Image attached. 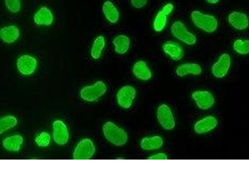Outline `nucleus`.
I'll list each match as a JSON object with an SVG mask.
<instances>
[{
    "instance_id": "9b49d317",
    "label": "nucleus",
    "mask_w": 249,
    "mask_h": 187,
    "mask_svg": "<svg viewBox=\"0 0 249 187\" xmlns=\"http://www.w3.org/2000/svg\"><path fill=\"white\" fill-rule=\"evenodd\" d=\"M69 132L65 124L59 120L53 123V138L55 143L63 146L68 143Z\"/></svg>"
},
{
    "instance_id": "6e6552de",
    "label": "nucleus",
    "mask_w": 249,
    "mask_h": 187,
    "mask_svg": "<svg viewBox=\"0 0 249 187\" xmlns=\"http://www.w3.org/2000/svg\"><path fill=\"white\" fill-rule=\"evenodd\" d=\"M136 96V90L132 86L124 87L117 93L118 104L124 109L130 108L132 105L133 100Z\"/></svg>"
},
{
    "instance_id": "9d476101",
    "label": "nucleus",
    "mask_w": 249,
    "mask_h": 187,
    "mask_svg": "<svg viewBox=\"0 0 249 187\" xmlns=\"http://www.w3.org/2000/svg\"><path fill=\"white\" fill-rule=\"evenodd\" d=\"M230 66V56L228 54L222 55L218 61L213 66V74L217 78L224 77L228 74Z\"/></svg>"
},
{
    "instance_id": "dca6fc26",
    "label": "nucleus",
    "mask_w": 249,
    "mask_h": 187,
    "mask_svg": "<svg viewBox=\"0 0 249 187\" xmlns=\"http://www.w3.org/2000/svg\"><path fill=\"white\" fill-rule=\"evenodd\" d=\"M102 12H103L104 17L109 23L115 24L119 21V11L114 3L110 0L104 2L103 6H102Z\"/></svg>"
},
{
    "instance_id": "a878e982",
    "label": "nucleus",
    "mask_w": 249,
    "mask_h": 187,
    "mask_svg": "<svg viewBox=\"0 0 249 187\" xmlns=\"http://www.w3.org/2000/svg\"><path fill=\"white\" fill-rule=\"evenodd\" d=\"M233 49L240 55H246L249 53V40L237 39L233 43Z\"/></svg>"
},
{
    "instance_id": "b1692460",
    "label": "nucleus",
    "mask_w": 249,
    "mask_h": 187,
    "mask_svg": "<svg viewBox=\"0 0 249 187\" xmlns=\"http://www.w3.org/2000/svg\"><path fill=\"white\" fill-rule=\"evenodd\" d=\"M17 123V118L12 115H7L1 118L0 120V133H3L9 129L14 128Z\"/></svg>"
},
{
    "instance_id": "aec40b11",
    "label": "nucleus",
    "mask_w": 249,
    "mask_h": 187,
    "mask_svg": "<svg viewBox=\"0 0 249 187\" xmlns=\"http://www.w3.org/2000/svg\"><path fill=\"white\" fill-rule=\"evenodd\" d=\"M202 73L201 67L196 63L181 64L177 69V74L180 77L188 75H199Z\"/></svg>"
},
{
    "instance_id": "f3484780",
    "label": "nucleus",
    "mask_w": 249,
    "mask_h": 187,
    "mask_svg": "<svg viewBox=\"0 0 249 187\" xmlns=\"http://www.w3.org/2000/svg\"><path fill=\"white\" fill-rule=\"evenodd\" d=\"M163 50L169 57L174 61L183 58V49L178 44L173 41L166 42L163 45Z\"/></svg>"
},
{
    "instance_id": "20e7f679",
    "label": "nucleus",
    "mask_w": 249,
    "mask_h": 187,
    "mask_svg": "<svg viewBox=\"0 0 249 187\" xmlns=\"http://www.w3.org/2000/svg\"><path fill=\"white\" fill-rule=\"evenodd\" d=\"M171 31L176 38L188 45H193L196 43V37L187 30L185 24L183 22L175 21L171 26Z\"/></svg>"
},
{
    "instance_id": "0eeeda50",
    "label": "nucleus",
    "mask_w": 249,
    "mask_h": 187,
    "mask_svg": "<svg viewBox=\"0 0 249 187\" xmlns=\"http://www.w3.org/2000/svg\"><path fill=\"white\" fill-rule=\"evenodd\" d=\"M37 62L35 57L30 55H23L17 61L19 72L24 75H30L36 70Z\"/></svg>"
},
{
    "instance_id": "f03ea898",
    "label": "nucleus",
    "mask_w": 249,
    "mask_h": 187,
    "mask_svg": "<svg viewBox=\"0 0 249 187\" xmlns=\"http://www.w3.org/2000/svg\"><path fill=\"white\" fill-rule=\"evenodd\" d=\"M191 17L196 26L207 33H213L217 30L218 22L214 16L194 11L191 13Z\"/></svg>"
},
{
    "instance_id": "39448f33",
    "label": "nucleus",
    "mask_w": 249,
    "mask_h": 187,
    "mask_svg": "<svg viewBox=\"0 0 249 187\" xmlns=\"http://www.w3.org/2000/svg\"><path fill=\"white\" fill-rule=\"evenodd\" d=\"M95 152V148L92 140L89 139L82 140L75 148L73 158L74 160L90 159Z\"/></svg>"
},
{
    "instance_id": "2f4dec72",
    "label": "nucleus",
    "mask_w": 249,
    "mask_h": 187,
    "mask_svg": "<svg viewBox=\"0 0 249 187\" xmlns=\"http://www.w3.org/2000/svg\"><path fill=\"white\" fill-rule=\"evenodd\" d=\"M206 1L211 4H216L219 0H206Z\"/></svg>"
},
{
    "instance_id": "f8f14e48",
    "label": "nucleus",
    "mask_w": 249,
    "mask_h": 187,
    "mask_svg": "<svg viewBox=\"0 0 249 187\" xmlns=\"http://www.w3.org/2000/svg\"><path fill=\"white\" fill-rule=\"evenodd\" d=\"M33 19L37 25L49 26L54 22V15L50 8L43 6L36 12Z\"/></svg>"
},
{
    "instance_id": "423d86ee",
    "label": "nucleus",
    "mask_w": 249,
    "mask_h": 187,
    "mask_svg": "<svg viewBox=\"0 0 249 187\" xmlns=\"http://www.w3.org/2000/svg\"><path fill=\"white\" fill-rule=\"evenodd\" d=\"M158 119L160 125L166 130H172L175 126V121L172 111L166 104H162L158 109Z\"/></svg>"
},
{
    "instance_id": "f257e3e1",
    "label": "nucleus",
    "mask_w": 249,
    "mask_h": 187,
    "mask_svg": "<svg viewBox=\"0 0 249 187\" xmlns=\"http://www.w3.org/2000/svg\"><path fill=\"white\" fill-rule=\"evenodd\" d=\"M103 132L107 140L115 146H122L127 142V133L112 122H107L104 125Z\"/></svg>"
},
{
    "instance_id": "a211bd4d",
    "label": "nucleus",
    "mask_w": 249,
    "mask_h": 187,
    "mask_svg": "<svg viewBox=\"0 0 249 187\" xmlns=\"http://www.w3.org/2000/svg\"><path fill=\"white\" fill-rule=\"evenodd\" d=\"M133 73L138 79L143 81H148L152 77V71L149 69L146 62L142 60L134 64Z\"/></svg>"
},
{
    "instance_id": "bb28decb",
    "label": "nucleus",
    "mask_w": 249,
    "mask_h": 187,
    "mask_svg": "<svg viewBox=\"0 0 249 187\" xmlns=\"http://www.w3.org/2000/svg\"><path fill=\"white\" fill-rule=\"evenodd\" d=\"M6 8L9 12L18 13L21 8V0H4Z\"/></svg>"
},
{
    "instance_id": "4468645a",
    "label": "nucleus",
    "mask_w": 249,
    "mask_h": 187,
    "mask_svg": "<svg viewBox=\"0 0 249 187\" xmlns=\"http://www.w3.org/2000/svg\"><path fill=\"white\" fill-rule=\"evenodd\" d=\"M20 37V30L16 25H10L2 28L0 30V37L3 42L12 44L17 41Z\"/></svg>"
},
{
    "instance_id": "393cba45",
    "label": "nucleus",
    "mask_w": 249,
    "mask_h": 187,
    "mask_svg": "<svg viewBox=\"0 0 249 187\" xmlns=\"http://www.w3.org/2000/svg\"><path fill=\"white\" fill-rule=\"evenodd\" d=\"M166 23H167V15L164 14L162 11H160L156 16L154 23H153V28L157 32H161L165 28Z\"/></svg>"
},
{
    "instance_id": "5701e85b",
    "label": "nucleus",
    "mask_w": 249,
    "mask_h": 187,
    "mask_svg": "<svg viewBox=\"0 0 249 187\" xmlns=\"http://www.w3.org/2000/svg\"><path fill=\"white\" fill-rule=\"evenodd\" d=\"M106 46V39L104 36L100 35L93 41L91 48V56L93 59H98L101 57L102 51Z\"/></svg>"
},
{
    "instance_id": "2eb2a0df",
    "label": "nucleus",
    "mask_w": 249,
    "mask_h": 187,
    "mask_svg": "<svg viewBox=\"0 0 249 187\" xmlns=\"http://www.w3.org/2000/svg\"><path fill=\"white\" fill-rule=\"evenodd\" d=\"M217 126V121L215 117L208 116L197 121L195 125V132L202 134L213 130Z\"/></svg>"
},
{
    "instance_id": "ddd939ff",
    "label": "nucleus",
    "mask_w": 249,
    "mask_h": 187,
    "mask_svg": "<svg viewBox=\"0 0 249 187\" xmlns=\"http://www.w3.org/2000/svg\"><path fill=\"white\" fill-rule=\"evenodd\" d=\"M229 23L237 30H244L248 28L249 21L245 13L234 12L231 13L228 17Z\"/></svg>"
},
{
    "instance_id": "4be33fe9",
    "label": "nucleus",
    "mask_w": 249,
    "mask_h": 187,
    "mask_svg": "<svg viewBox=\"0 0 249 187\" xmlns=\"http://www.w3.org/2000/svg\"><path fill=\"white\" fill-rule=\"evenodd\" d=\"M23 142V139L21 135H15L4 139L3 146L6 150L17 152L21 148Z\"/></svg>"
},
{
    "instance_id": "7c9ffc66",
    "label": "nucleus",
    "mask_w": 249,
    "mask_h": 187,
    "mask_svg": "<svg viewBox=\"0 0 249 187\" xmlns=\"http://www.w3.org/2000/svg\"><path fill=\"white\" fill-rule=\"evenodd\" d=\"M167 155L164 154L163 153H158L152 156V157H149L148 160H167Z\"/></svg>"
},
{
    "instance_id": "7ed1b4c3",
    "label": "nucleus",
    "mask_w": 249,
    "mask_h": 187,
    "mask_svg": "<svg viewBox=\"0 0 249 187\" xmlns=\"http://www.w3.org/2000/svg\"><path fill=\"white\" fill-rule=\"evenodd\" d=\"M107 86L103 81H97L92 86L84 87L81 91V97L84 101H97L106 93Z\"/></svg>"
},
{
    "instance_id": "412c9836",
    "label": "nucleus",
    "mask_w": 249,
    "mask_h": 187,
    "mask_svg": "<svg viewBox=\"0 0 249 187\" xmlns=\"http://www.w3.org/2000/svg\"><path fill=\"white\" fill-rule=\"evenodd\" d=\"M163 140L160 136L145 137L142 139L141 148L145 150H157L163 146Z\"/></svg>"
},
{
    "instance_id": "6ab92c4d",
    "label": "nucleus",
    "mask_w": 249,
    "mask_h": 187,
    "mask_svg": "<svg viewBox=\"0 0 249 187\" xmlns=\"http://www.w3.org/2000/svg\"><path fill=\"white\" fill-rule=\"evenodd\" d=\"M115 52L119 55L125 54L130 48V39L127 36L120 35L115 37L113 40Z\"/></svg>"
},
{
    "instance_id": "c756f323",
    "label": "nucleus",
    "mask_w": 249,
    "mask_h": 187,
    "mask_svg": "<svg viewBox=\"0 0 249 187\" xmlns=\"http://www.w3.org/2000/svg\"><path fill=\"white\" fill-rule=\"evenodd\" d=\"M173 9H174V6H173L172 3H170L165 4V5L163 6V8H162L161 11L164 14L168 16L173 12Z\"/></svg>"
},
{
    "instance_id": "cd10ccee",
    "label": "nucleus",
    "mask_w": 249,
    "mask_h": 187,
    "mask_svg": "<svg viewBox=\"0 0 249 187\" xmlns=\"http://www.w3.org/2000/svg\"><path fill=\"white\" fill-rule=\"evenodd\" d=\"M35 141L40 147H47L50 144L51 137L49 133L43 132L36 138Z\"/></svg>"
},
{
    "instance_id": "1a4fd4ad",
    "label": "nucleus",
    "mask_w": 249,
    "mask_h": 187,
    "mask_svg": "<svg viewBox=\"0 0 249 187\" xmlns=\"http://www.w3.org/2000/svg\"><path fill=\"white\" fill-rule=\"evenodd\" d=\"M193 99L199 109L207 110L214 105V98L208 91H195L192 94Z\"/></svg>"
},
{
    "instance_id": "c85d7f7f",
    "label": "nucleus",
    "mask_w": 249,
    "mask_h": 187,
    "mask_svg": "<svg viewBox=\"0 0 249 187\" xmlns=\"http://www.w3.org/2000/svg\"><path fill=\"white\" fill-rule=\"evenodd\" d=\"M147 1L148 0H131V4L133 7L140 9L144 7Z\"/></svg>"
}]
</instances>
